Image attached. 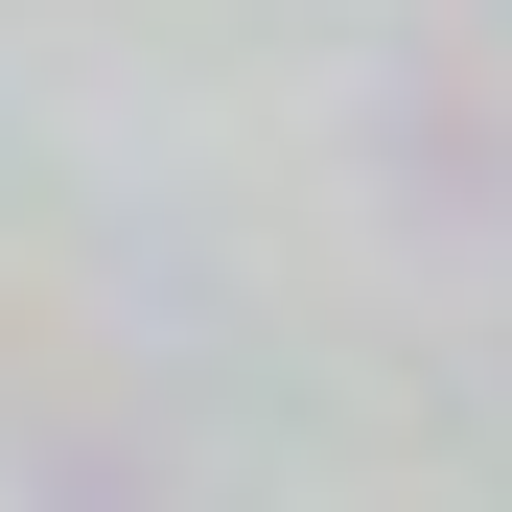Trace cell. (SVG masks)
<instances>
[]
</instances>
